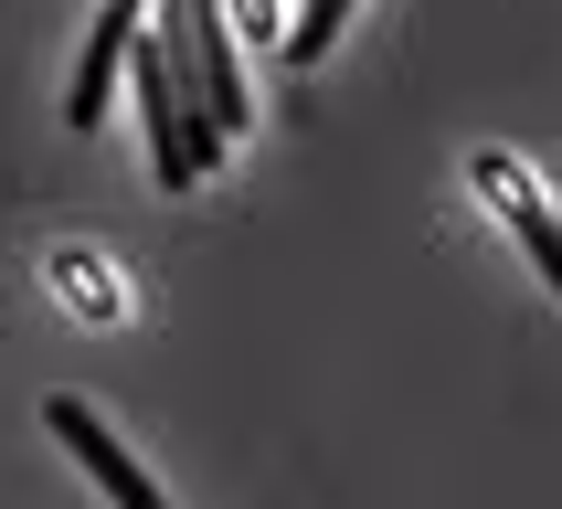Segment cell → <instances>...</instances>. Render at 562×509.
Returning <instances> with one entry per match:
<instances>
[{
	"mask_svg": "<svg viewBox=\"0 0 562 509\" xmlns=\"http://www.w3.org/2000/svg\"><path fill=\"white\" fill-rule=\"evenodd\" d=\"M43 425H54V436L75 445V456H86V477H95V488H106L117 509H170V499L149 488V477H138V456H127V445L106 436V425H95V414L75 404V393H54V404H43Z\"/></svg>",
	"mask_w": 562,
	"mask_h": 509,
	"instance_id": "cell-2",
	"label": "cell"
},
{
	"mask_svg": "<svg viewBox=\"0 0 562 509\" xmlns=\"http://www.w3.org/2000/svg\"><path fill=\"white\" fill-rule=\"evenodd\" d=\"M477 191H488V202H499V213L520 223L531 265L552 276V297H562V223H552V202H541V181H531V170H520L509 149H488V159H477Z\"/></svg>",
	"mask_w": 562,
	"mask_h": 509,
	"instance_id": "cell-3",
	"label": "cell"
},
{
	"mask_svg": "<svg viewBox=\"0 0 562 509\" xmlns=\"http://www.w3.org/2000/svg\"><path fill=\"white\" fill-rule=\"evenodd\" d=\"M340 11H350V0H308V11L286 22V64H318V54H329V32H340Z\"/></svg>",
	"mask_w": 562,
	"mask_h": 509,
	"instance_id": "cell-5",
	"label": "cell"
},
{
	"mask_svg": "<svg viewBox=\"0 0 562 509\" xmlns=\"http://www.w3.org/2000/svg\"><path fill=\"white\" fill-rule=\"evenodd\" d=\"M138 43H149V0H106L86 32V64H75V95H64V117L95 127L106 117V95H117V64H138Z\"/></svg>",
	"mask_w": 562,
	"mask_h": 509,
	"instance_id": "cell-1",
	"label": "cell"
},
{
	"mask_svg": "<svg viewBox=\"0 0 562 509\" xmlns=\"http://www.w3.org/2000/svg\"><path fill=\"white\" fill-rule=\"evenodd\" d=\"M54 297H64V308H86V318H127V286L106 276V255H95V245H54Z\"/></svg>",
	"mask_w": 562,
	"mask_h": 509,
	"instance_id": "cell-4",
	"label": "cell"
}]
</instances>
